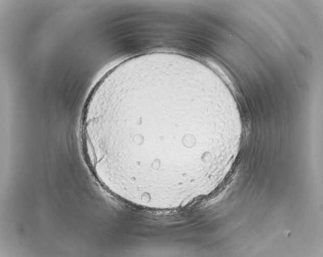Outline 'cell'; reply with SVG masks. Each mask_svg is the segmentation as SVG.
I'll return each mask as SVG.
<instances>
[{
  "label": "cell",
  "instance_id": "obj_1",
  "mask_svg": "<svg viewBox=\"0 0 323 257\" xmlns=\"http://www.w3.org/2000/svg\"><path fill=\"white\" fill-rule=\"evenodd\" d=\"M178 84L165 77L118 83L89 117L86 133L143 175L168 182L192 177L213 160L219 133L217 124L185 115Z\"/></svg>",
  "mask_w": 323,
  "mask_h": 257
}]
</instances>
